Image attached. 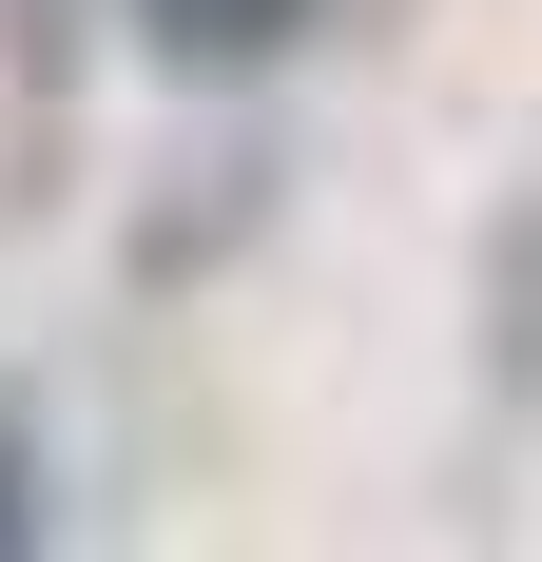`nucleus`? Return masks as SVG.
Instances as JSON below:
<instances>
[{
	"label": "nucleus",
	"instance_id": "f257e3e1",
	"mask_svg": "<svg viewBox=\"0 0 542 562\" xmlns=\"http://www.w3.org/2000/svg\"><path fill=\"white\" fill-rule=\"evenodd\" d=\"M136 20H156V58H214V78L310 40V0H136Z\"/></svg>",
	"mask_w": 542,
	"mask_h": 562
},
{
	"label": "nucleus",
	"instance_id": "f03ea898",
	"mask_svg": "<svg viewBox=\"0 0 542 562\" xmlns=\"http://www.w3.org/2000/svg\"><path fill=\"white\" fill-rule=\"evenodd\" d=\"M39 543V447H20V427H0V562Z\"/></svg>",
	"mask_w": 542,
	"mask_h": 562
}]
</instances>
